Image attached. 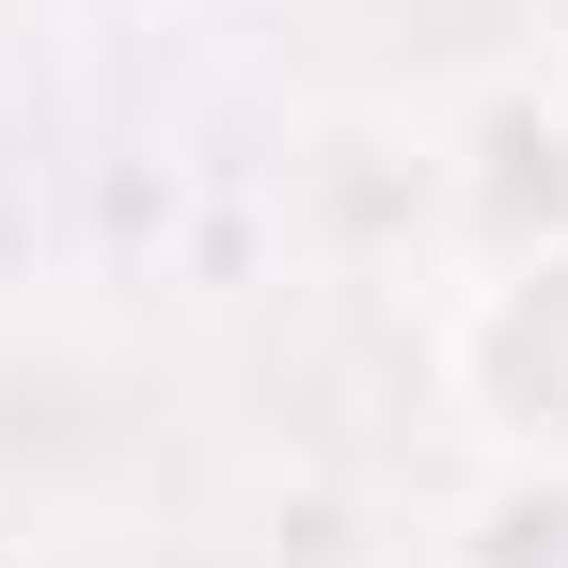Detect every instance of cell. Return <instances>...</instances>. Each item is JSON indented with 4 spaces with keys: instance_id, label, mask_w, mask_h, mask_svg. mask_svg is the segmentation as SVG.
<instances>
[{
    "instance_id": "7a4b0ae2",
    "label": "cell",
    "mask_w": 568,
    "mask_h": 568,
    "mask_svg": "<svg viewBox=\"0 0 568 568\" xmlns=\"http://www.w3.org/2000/svg\"><path fill=\"white\" fill-rule=\"evenodd\" d=\"M443 237H458V268H506V253L568 237V95L506 80L443 126Z\"/></svg>"
},
{
    "instance_id": "3957f363",
    "label": "cell",
    "mask_w": 568,
    "mask_h": 568,
    "mask_svg": "<svg viewBox=\"0 0 568 568\" xmlns=\"http://www.w3.org/2000/svg\"><path fill=\"white\" fill-rule=\"evenodd\" d=\"M443 568H568V458H489L443 521Z\"/></svg>"
},
{
    "instance_id": "6da1fadb",
    "label": "cell",
    "mask_w": 568,
    "mask_h": 568,
    "mask_svg": "<svg viewBox=\"0 0 568 568\" xmlns=\"http://www.w3.org/2000/svg\"><path fill=\"white\" fill-rule=\"evenodd\" d=\"M426 379H443V410L489 458H568V237L506 253V268H458L443 332H426Z\"/></svg>"
}]
</instances>
